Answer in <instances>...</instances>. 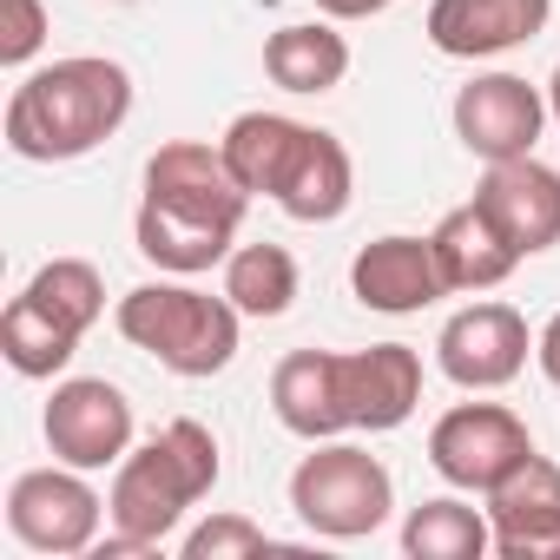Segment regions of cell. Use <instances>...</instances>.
Listing matches in <instances>:
<instances>
[{"mask_svg":"<svg viewBox=\"0 0 560 560\" xmlns=\"http://www.w3.org/2000/svg\"><path fill=\"white\" fill-rule=\"evenodd\" d=\"M211 488H218V435L205 422L178 416L152 442L126 448V462L113 468L106 521H113V534H126L152 553L185 521V508H198Z\"/></svg>","mask_w":560,"mask_h":560,"instance_id":"obj_3","label":"cell"},{"mask_svg":"<svg viewBox=\"0 0 560 560\" xmlns=\"http://www.w3.org/2000/svg\"><path fill=\"white\" fill-rule=\"evenodd\" d=\"M244 205H250V191L231 178V165H224L218 145L172 139L145 165V205H139V224L132 231H139V250L159 270L198 277L218 257H231V237L244 224Z\"/></svg>","mask_w":560,"mask_h":560,"instance_id":"obj_1","label":"cell"},{"mask_svg":"<svg viewBox=\"0 0 560 560\" xmlns=\"http://www.w3.org/2000/svg\"><path fill=\"white\" fill-rule=\"evenodd\" d=\"M534 363H540V376L560 389V311H553V317H547V330L534 337Z\"/></svg>","mask_w":560,"mask_h":560,"instance_id":"obj_27","label":"cell"},{"mask_svg":"<svg viewBox=\"0 0 560 560\" xmlns=\"http://www.w3.org/2000/svg\"><path fill=\"white\" fill-rule=\"evenodd\" d=\"M47 8L40 0H0V60L8 67H27L40 47H47Z\"/></svg>","mask_w":560,"mask_h":560,"instance_id":"obj_26","label":"cell"},{"mask_svg":"<svg viewBox=\"0 0 560 560\" xmlns=\"http://www.w3.org/2000/svg\"><path fill=\"white\" fill-rule=\"evenodd\" d=\"M553 14V0H435L429 8V40L448 60H488L521 40H534Z\"/></svg>","mask_w":560,"mask_h":560,"instance_id":"obj_16","label":"cell"},{"mask_svg":"<svg viewBox=\"0 0 560 560\" xmlns=\"http://www.w3.org/2000/svg\"><path fill=\"white\" fill-rule=\"evenodd\" d=\"M270 409L291 435L304 442H330L350 429V402H343V357L337 350H291L270 370Z\"/></svg>","mask_w":560,"mask_h":560,"instance_id":"obj_17","label":"cell"},{"mask_svg":"<svg viewBox=\"0 0 560 560\" xmlns=\"http://www.w3.org/2000/svg\"><path fill=\"white\" fill-rule=\"evenodd\" d=\"M291 508L311 534L324 540H363L389 521L396 508V481L389 468L370 455V448H350V442H324L317 455L298 462L291 475Z\"/></svg>","mask_w":560,"mask_h":560,"instance_id":"obj_5","label":"cell"},{"mask_svg":"<svg viewBox=\"0 0 560 560\" xmlns=\"http://www.w3.org/2000/svg\"><path fill=\"white\" fill-rule=\"evenodd\" d=\"M237 304L205 298L191 284H139L119 298L113 324L132 350L159 357L172 376H218L237 357Z\"/></svg>","mask_w":560,"mask_h":560,"instance_id":"obj_4","label":"cell"},{"mask_svg":"<svg viewBox=\"0 0 560 560\" xmlns=\"http://www.w3.org/2000/svg\"><path fill=\"white\" fill-rule=\"evenodd\" d=\"M488 547H494L488 514L468 501H448V494L409 508V521H402V553H416V560H481Z\"/></svg>","mask_w":560,"mask_h":560,"instance_id":"obj_21","label":"cell"},{"mask_svg":"<svg viewBox=\"0 0 560 560\" xmlns=\"http://www.w3.org/2000/svg\"><path fill=\"white\" fill-rule=\"evenodd\" d=\"M224 298L244 317H284L298 304V257L284 244H237L224 257Z\"/></svg>","mask_w":560,"mask_h":560,"instance_id":"obj_20","label":"cell"},{"mask_svg":"<svg viewBox=\"0 0 560 560\" xmlns=\"http://www.w3.org/2000/svg\"><path fill=\"white\" fill-rule=\"evenodd\" d=\"M488 527L501 560H547L560 553V468L527 455L508 481L488 488Z\"/></svg>","mask_w":560,"mask_h":560,"instance_id":"obj_12","label":"cell"},{"mask_svg":"<svg viewBox=\"0 0 560 560\" xmlns=\"http://www.w3.org/2000/svg\"><path fill=\"white\" fill-rule=\"evenodd\" d=\"M475 205L508 231V244L521 257H540L560 244V172L540 165L534 152L488 165V178L475 185Z\"/></svg>","mask_w":560,"mask_h":560,"instance_id":"obj_11","label":"cell"},{"mask_svg":"<svg viewBox=\"0 0 560 560\" xmlns=\"http://www.w3.org/2000/svg\"><path fill=\"white\" fill-rule=\"evenodd\" d=\"M429 244H435V264H442V277H448V291H494L501 277L521 264V250L508 244V231L468 198V205H455L435 231H429Z\"/></svg>","mask_w":560,"mask_h":560,"instance_id":"obj_18","label":"cell"},{"mask_svg":"<svg viewBox=\"0 0 560 560\" xmlns=\"http://www.w3.org/2000/svg\"><path fill=\"white\" fill-rule=\"evenodd\" d=\"M540 126H547V100L521 73H481L455 93V139L488 165L527 159Z\"/></svg>","mask_w":560,"mask_h":560,"instance_id":"obj_10","label":"cell"},{"mask_svg":"<svg viewBox=\"0 0 560 560\" xmlns=\"http://www.w3.org/2000/svg\"><path fill=\"white\" fill-rule=\"evenodd\" d=\"M350 291L363 311H383V317H409V311H429L435 298H448V277L435 264V244L429 237H376L357 250L350 264Z\"/></svg>","mask_w":560,"mask_h":560,"instance_id":"obj_13","label":"cell"},{"mask_svg":"<svg viewBox=\"0 0 560 560\" xmlns=\"http://www.w3.org/2000/svg\"><path fill=\"white\" fill-rule=\"evenodd\" d=\"M317 8H324L330 21H370V14H383V8H396V0H317Z\"/></svg>","mask_w":560,"mask_h":560,"instance_id":"obj_28","label":"cell"},{"mask_svg":"<svg viewBox=\"0 0 560 560\" xmlns=\"http://www.w3.org/2000/svg\"><path fill=\"white\" fill-rule=\"evenodd\" d=\"M264 547H270V534L244 514H211L205 527L185 534V560H231V553H264Z\"/></svg>","mask_w":560,"mask_h":560,"instance_id":"obj_25","label":"cell"},{"mask_svg":"<svg viewBox=\"0 0 560 560\" xmlns=\"http://www.w3.org/2000/svg\"><path fill=\"white\" fill-rule=\"evenodd\" d=\"M100 514L106 501L93 494L86 468H27L8 488V527L34 553H86L100 547Z\"/></svg>","mask_w":560,"mask_h":560,"instance_id":"obj_7","label":"cell"},{"mask_svg":"<svg viewBox=\"0 0 560 560\" xmlns=\"http://www.w3.org/2000/svg\"><path fill=\"white\" fill-rule=\"evenodd\" d=\"M547 113L560 119V67H553V80H547Z\"/></svg>","mask_w":560,"mask_h":560,"instance_id":"obj_29","label":"cell"},{"mask_svg":"<svg viewBox=\"0 0 560 560\" xmlns=\"http://www.w3.org/2000/svg\"><path fill=\"white\" fill-rule=\"evenodd\" d=\"M132 113V73L100 54L54 60L27 73L8 100V145L34 165H67L106 145Z\"/></svg>","mask_w":560,"mask_h":560,"instance_id":"obj_2","label":"cell"},{"mask_svg":"<svg viewBox=\"0 0 560 560\" xmlns=\"http://www.w3.org/2000/svg\"><path fill=\"white\" fill-rule=\"evenodd\" d=\"M0 350H8V363L21 370V376H60L67 363H73V350H80V330L73 324H60L54 311H40L27 291L8 304V317H0Z\"/></svg>","mask_w":560,"mask_h":560,"instance_id":"obj_23","label":"cell"},{"mask_svg":"<svg viewBox=\"0 0 560 560\" xmlns=\"http://www.w3.org/2000/svg\"><path fill=\"white\" fill-rule=\"evenodd\" d=\"M534 455V435L514 409L501 402H455L435 429H429V462L448 488L488 494L494 481H508L521 462Z\"/></svg>","mask_w":560,"mask_h":560,"instance_id":"obj_6","label":"cell"},{"mask_svg":"<svg viewBox=\"0 0 560 560\" xmlns=\"http://www.w3.org/2000/svg\"><path fill=\"white\" fill-rule=\"evenodd\" d=\"M264 73L284 93H330L350 73V40L337 27H277L264 40Z\"/></svg>","mask_w":560,"mask_h":560,"instance_id":"obj_19","label":"cell"},{"mask_svg":"<svg viewBox=\"0 0 560 560\" xmlns=\"http://www.w3.org/2000/svg\"><path fill=\"white\" fill-rule=\"evenodd\" d=\"M291 139H298V119H284V113H237V119L224 126L218 152H224L231 178H237L250 198H270V185H277V165H284Z\"/></svg>","mask_w":560,"mask_h":560,"instance_id":"obj_22","label":"cell"},{"mask_svg":"<svg viewBox=\"0 0 560 560\" xmlns=\"http://www.w3.org/2000/svg\"><path fill=\"white\" fill-rule=\"evenodd\" d=\"M343 402H350V429H402L422 402V357L409 343H370L343 357Z\"/></svg>","mask_w":560,"mask_h":560,"instance_id":"obj_15","label":"cell"},{"mask_svg":"<svg viewBox=\"0 0 560 560\" xmlns=\"http://www.w3.org/2000/svg\"><path fill=\"white\" fill-rule=\"evenodd\" d=\"M435 363L455 389H508L527 370V317L514 304H468L442 324Z\"/></svg>","mask_w":560,"mask_h":560,"instance_id":"obj_9","label":"cell"},{"mask_svg":"<svg viewBox=\"0 0 560 560\" xmlns=\"http://www.w3.org/2000/svg\"><path fill=\"white\" fill-rule=\"evenodd\" d=\"M27 298H34L40 311H54L60 324H73L80 337L106 317V284H100V270H93L86 257H54V264H40L34 284H27Z\"/></svg>","mask_w":560,"mask_h":560,"instance_id":"obj_24","label":"cell"},{"mask_svg":"<svg viewBox=\"0 0 560 560\" xmlns=\"http://www.w3.org/2000/svg\"><path fill=\"white\" fill-rule=\"evenodd\" d=\"M350 191H357V165H350L343 139L317 132V126H298L284 165H277L270 205L284 218H298V224H337L350 211Z\"/></svg>","mask_w":560,"mask_h":560,"instance_id":"obj_14","label":"cell"},{"mask_svg":"<svg viewBox=\"0 0 560 560\" xmlns=\"http://www.w3.org/2000/svg\"><path fill=\"white\" fill-rule=\"evenodd\" d=\"M47 442H54V462L67 468H119L126 448H132V402L126 389H113L106 376H73L54 389L47 402Z\"/></svg>","mask_w":560,"mask_h":560,"instance_id":"obj_8","label":"cell"}]
</instances>
